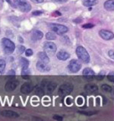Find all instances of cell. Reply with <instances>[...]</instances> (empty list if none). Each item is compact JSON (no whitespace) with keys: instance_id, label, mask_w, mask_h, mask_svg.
Here are the masks:
<instances>
[{"instance_id":"cell-1","label":"cell","mask_w":114,"mask_h":121,"mask_svg":"<svg viewBox=\"0 0 114 121\" xmlns=\"http://www.w3.org/2000/svg\"><path fill=\"white\" fill-rule=\"evenodd\" d=\"M76 54L79 59L83 62L85 64H87L90 61V56H89L88 52L86 51V49L82 47V46H79L78 48H76Z\"/></svg>"},{"instance_id":"cell-2","label":"cell","mask_w":114,"mask_h":121,"mask_svg":"<svg viewBox=\"0 0 114 121\" xmlns=\"http://www.w3.org/2000/svg\"><path fill=\"white\" fill-rule=\"evenodd\" d=\"M1 43H2V46H3V49L5 54H12L14 49H15V45L13 43L11 39H7V38H4L1 40Z\"/></svg>"},{"instance_id":"cell-3","label":"cell","mask_w":114,"mask_h":121,"mask_svg":"<svg viewBox=\"0 0 114 121\" xmlns=\"http://www.w3.org/2000/svg\"><path fill=\"white\" fill-rule=\"evenodd\" d=\"M13 4H15L18 9H20L21 12H30L31 10V5L27 0H13Z\"/></svg>"},{"instance_id":"cell-4","label":"cell","mask_w":114,"mask_h":121,"mask_svg":"<svg viewBox=\"0 0 114 121\" xmlns=\"http://www.w3.org/2000/svg\"><path fill=\"white\" fill-rule=\"evenodd\" d=\"M49 28L52 31L59 35H63L68 31V27L63 25V24H60V23H50Z\"/></svg>"},{"instance_id":"cell-5","label":"cell","mask_w":114,"mask_h":121,"mask_svg":"<svg viewBox=\"0 0 114 121\" xmlns=\"http://www.w3.org/2000/svg\"><path fill=\"white\" fill-rule=\"evenodd\" d=\"M73 91V85L71 82H65L63 84H62L59 88V95L62 97L67 96L71 93Z\"/></svg>"},{"instance_id":"cell-6","label":"cell","mask_w":114,"mask_h":121,"mask_svg":"<svg viewBox=\"0 0 114 121\" xmlns=\"http://www.w3.org/2000/svg\"><path fill=\"white\" fill-rule=\"evenodd\" d=\"M44 49L47 53V55H50L53 56L54 54H55V52L57 50V47L54 42H51V41H47L44 44Z\"/></svg>"},{"instance_id":"cell-7","label":"cell","mask_w":114,"mask_h":121,"mask_svg":"<svg viewBox=\"0 0 114 121\" xmlns=\"http://www.w3.org/2000/svg\"><path fill=\"white\" fill-rule=\"evenodd\" d=\"M81 68V63L79 60L76 59H72L68 65V69L70 70V72L71 73H77L79 72Z\"/></svg>"},{"instance_id":"cell-8","label":"cell","mask_w":114,"mask_h":121,"mask_svg":"<svg viewBox=\"0 0 114 121\" xmlns=\"http://www.w3.org/2000/svg\"><path fill=\"white\" fill-rule=\"evenodd\" d=\"M99 35L102 39H103L104 40H110L114 38L113 32L108 30H101L99 31Z\"/></svg>"},{"instance_id":"cell-9","label":"cell","mask_w":114,"mask_h":121,"mask_svg":"<svg viewBox=\"0 0 114 121\" xmlns=\"http://www.w3.org/2000/svg\"><path fill=\"white\" fill-rule=\"evenodd\" d=\"M19 82L17 80H11L5 83L4 85V90L6 91H13L16 89V87L18 86Z\"/></svg>"},{"instance_id":"cell-10","label":"cell","mask_w":114,"mask_h":121,"mask_svg":"<svg viewBox=\"0 0 114 121\" xmlns=\"http://www.w3.org/2000/svg\"><path fill=\"white\" fill-rule=\"evenodd\" d=\"M45 83H43L42 86L44 87V89H45V91H47V93H52L53 91L55 90V88H56V83L55 82H44Z\"/></svg>"},{"instance_id":"cell-11","label":"cell","mask_w":114,"mask_h":121,"mask_svg":"<svg viewBox=\"0 0 114 121\" xmlns=\"http://www.w3.org/2000/svg\"><path fill=\"white\" fill-rule=\"evenodd\" d=\"M36 67L40 72H48V71H50V66L47 65V63H44L42 61H40V62L38 61L37 63V65H36Z\"/></svg>"},{"instance_id":"cell-12","label":"cell","mask_w":114,"mask_h":121,"mask_svg":"<svg viewBox=\"0 0 114 121\" xmlns=\"http://www.w3.org/2000/svg\"><path fill=\"white\" fill-rule=\"evenodd\" d=\"M43 38V32L39 30H33L31 32V39L33 41H38Z\"/></svg>"},{"instance_id":"cell-13","label":"cell","mask_w":114,"mask_h":121,"mask_svg":"<svg viewBox=\"0 0 114 121\" xmlns=\"http://www.w3.org/2000/svg\"><path fill=\"white\" fill-rule=\"evenodd\" d=\"M2 116L6 117H10V118H16V117H19V114L15 111H13V110H4L1 112Z\"/></svg>"},{"instance_id":"cell-14","label":"cell","mask_w":114,"mask_h":121,"mask_svg":"<svg viewBox=\"0 0 114 121\" xmlns=\"http://www.w3.org/2000/svg\"><path fill=\"white\" fill-rule=\"evenodd\" d=\"M56 56H57V58H58L59 60L65 61L70 57V54H69L68 52L64 51V50H62V51H59L58 53H57Z\"/></svg>"},{"instance_id":"cell-15","label":"cell","mask_w":114,"mask_h":121,"mask_svg":"<svg viewBox=\"0 0 114 121\" xmlns=\"http://www.w3.org/2000/svg\"><path fill=\"white\" fill-rule=\"evenodd\" d=\"M32 91V87L29 82H26L24 84H22L21 87V91L24 94H29L30 91Z\"/></svg>"},{"instance_id":"cell-16","label":"cell","mask_w":114,"mask_h":121,"mask_svg":"<svg viewBox=\"0 0 114 121\" xmlns=\"http://www.w3.org/2000/svg\"><path fill=\"white\" fill-rule=\"evenodd\" d=\"M38 55L40 61H42L44 63H47V64H48L50 62V58H49V56H47V54L46 52H39Z\"/></svg>"},{"instance_id":"cell-17","label":"cell","mask_w":114,"mask_h":121,"mask_svg":"<svg viewBox=\"0 0 114 121\" xmlns=\"http://www.w3.org/2000/svg\"><path fill=\"white\" fill-rule=\"evenodd\" d=\"M104 8L108 11H114V0H107L104 3Z\"/></svg>"},{"instance_id":"cell-18","label":"cell","mask_w":114,"mask_h":121,"mask_svg":"<svg viewBox=\"0 0 114 121\" xmlns=\"http://www.w3.org/2000/svg\"><path fill=\"white\" fill-rule=\"evenodd\" d=\"M85 90L87 91H98V86L94 83H88L85 86Z\"/></svg>"},{"instance_id":"cell-19","label":"cell","mask_w":114,"mask_h":121,"mask_svg":"<svg viewBox=\"0 0 114 121\" xmlns=\"http://www.w3.org/2000/svg\"><path fill=\"white\" fill-rule=\"evenodd\" d=\"M82 3L85 6L89 7V6H93V5L97 4L98 0H82Z\"/></svg>"},{"instance_id":"cell-20","label":"cell","mask_w":114,"mask_h":121,"mask_svg":"<svg viewBox=\"0 0 114 121\" xmlns=\"http://www.w3.org/2000/svg\"><path fill=\"white\" fill-rule=\"evenodd\" d=\"M83 75H84V76L85 75H86V76H94V75H95V73H94L91 68L86 67V68H85V69L83 70Z\"/></svg>"},{"instance_id":"cell-21","label":"cell","mask_w":114,"mask_h":121,"mask_svg":"<svg viewBox=\"0 0 114 121\" xmlns=\"http://www.w3.org/2000/svg\"><path fill=\"white\" fill-rule=\"evenodd\" d=\"M29 60L28 59H26L25 57H21L20 58V65H21V67L23 68V67H28L29 66Z\"/></svg>"},{"instance_id":"cell-22","label":"cell","mask_w":114,"mask_h":121,"mask_svg":"<svg viewBox=\"0 0 114 121\" xmlns=\"http://www.w3.org/2000/svg\"><path fill=\"white\" fill-rule=\"evenodd\" d=\"M46 38H47V40H54V39H56V35L54 32H47V35H46Z\"/></svg>"},{"instance_id":"cell-23","label":"cell","mask_w":114,"mask_h":121,"mask_svg":"<svg viewBox=\"0 0 114 121\" xmlns=\"http://www.w3.org/2000/svg\"><path fill=\"white\" fill-rule=\"evenodd\" d=\"M5 68V60L0 58V73H3Z\"/></svg>"},{"instance_id":"cell-24","label":"cell","mask_w":114,"mask_h":121,"mask_svg":"<svg viewBox=\"0 0 114 121\" xmlns=\"http://www.w3.org/2000/svg\"><path fill=\"white\" fill-rule=\"evenodd\" d=\"M102 91H107V92H111L112 91V88L110 85H107V84H102Z\"/></svg>"},{"instance_id":"cell-25","label":"cell","mask_w":114,"mask_h":121,"mask_svg":"<svg viewBox=\"0 0 114 121\" xmlns=\"http://www.w3.org/2000/svg\"><path fill=\"white\" fill-rule=\"evenodd\" d=\"M30 70L28 67H23L21 70V75H30Z\"/></svg>"},{"instance_id":"cell-26","label":"cell","mask_w":114,"mask_h":121,"mask_svg":"<svg viewBox=\"0 0 114 121\" xmlns=\"http://www.w3.org/2000/svg\"><path fill=\"white\" fill-rule=\"evenodd\" d=\"M36 92H37L38 94L43 95V94L45 93V89H44V88H43L42 86H41V87H38V88L36 89Z\"/></svg>"},{"instance_id":"cell-27","label":"cell","mask_w":114,"mask_h":121,"mask_svg":"<svg viewBox=\"0 0 114 121\" xmlns=\"http://www.w3.org/2000/svg\"><path fill=\"white\" fill-rule=\"evenodd\" d=\"M93 27H94L93 23H86L84 25H82V28H84V29H91Z\"/></svg>"},{"instance_id":"cell-28","label":"cell","mask_w":114,"mask_h":121,"mask_svg":"<svg viewBox=\"0 0 114 121\" xmlns=\"http://www.w3.org/2000/svg\"><path fill=\"white\" fill-rule=\"evenodd\" d=\"M107 78H108V80H109V81L113 82H114V73H109V74H108V76H107Z\"/></svg>"},{"instance_id":"cell-29","label":"cell","mask_w":114,"mask_h":121,"mask_svg":"<svg viewBox=\"0 0 114 121\" xmlns=\"http://www.w3.org/2000/svg\"><path fill=\"white\" fill-rule=\"evenodd\" d=\"M33 54V51H32V49H30V48H28V49H26L25 50V55L27 56H30L31 55Z\"/></svg>"},{"instance_id":"cell-30","label":"cell","mask_w":114,"mask_h":121,"mask_svg":"<svg viewBox=\"0 0 114 121\" xmlns=\"http://www.w3.org/2000/svg\"><path fill=\"white\" fill-rule=\"evenodd\" d=\"M18 50H19V54H22V53L26 50L25 47H24V46H19V47H18Z\"/></svg>"},{"instance_id":"cell-31","label":"cell","mask_w":114,"mask_h":121,"mask_svg":"<svg viewBox=\"0 0 114 121\" xmlns=\"http://www.w3.org/2000/svg\"><path fill=\"white\" fill-rule=\"evenodd\" d=\"M79 112L81 113V114H83V115H86V116H91V115H94V114H95V112L90 113V112H86V111H79Z\"/></svg>"},{"instance_id":"cell-32","label":"cell","mask_w":114,"mask_h":121,"mask_svg":"<svg viewBox=\"0 0 114 121\" xmlns=\"http://www.w3.org/2000/svg\"><path fill=\"white\" fill-rule=\"evenodd\" d=\"M108 55H109V56H110L111 59L114 60V50H110V51L108 52Z\"/></svg>"},{"instance_id":"cell-33","label":"cell","mask_w":114,"mask_h":121,"mask_svg":"<svg viewBox=\"0 0 114 121\" xmlns=\"http://www.w3.org/2000/svg\"><path fill=\"white\" fill-rule=\"evenodd\" d=\"M54 119H56V120L58 121H62L63 120V117H61V116H58V115H54Z\"/></svg>"},{"instance_id":"cell-34","label":"cell","mask_w":114,"mask_h":121,"mask_svg":"<svg viewBox=\"0 0 114 121\" xmlns=\"http://www.w3.org/2000/svg\"><path fill=\"white\" fill-rule=\"evenodd\" d=\"M102 74H104V72H101V73H100V74H99L98 76H96V77H95V78H96L97 80H99V81H100V80H102V79H103V77H104V76H102Z\"/></svg>"},{"instance_id":"cell-35","label":"cell","mask_w":114,"mask_h":121,"mask_svg":"<svg viewBox=\"0 0 114 121\" xmlns=\"http://www.w3.org/2000/svg\"><path fill=\"white\" fill-rule=\"evenodd\" d=\"M7 75H13V76H15V72L13 71V70H10V71H8L7 72Z\"/></svg>"},{"instance_id":"cell-36","label":"cell","mask_w":114,"mask_h":121,"mask_svg":"<svg viewBox=\"0 0 114 121\" xmlns=\"http://www.w3.org/2000/svg\"><path fill=\"white\" fill-rule=\"evenodd\" d=\"M53 2H55V3H59V4H61V3H66L67 2V0H52Z\"/></svg>"},{"instance_id":"cell-37","label":"cell","mask_w":114,"mask_h":121,"mask_svg":"<svg viewBox=\"0 0 114 121\" xmlns=\"http://www.w3.org/2000/svg\"><path fill=\"white\" fill-rule=\"evenodd\" d=\"M32 14L33 15H40V14H42V12L41 11H35L32 13Z\"/></svg>"},{"instance_id":"cell-38","label":"cell","mask_w":114,"mask_h":121,"mask_svg":"<svg viewBox=\"0 0 114 121\" xmlns=\"http://www.w3.org/2000/svg\"><path fill=\"white\" fill-rule=\"evenodd\" d=\"M34 3H37V4H39V3H42L44 0H31Z\"/></svg>"},{"instance_id":"cell-39","label":"cell","mask_w":114,"mask_h":121,"mask_svg":"<svg viewBox=\"0 0 114 121\" xmlns=\"http://www.w3.org/2000/svg\"><path fill=\"white\" fill-rule=\"evenodd\" d=\"M53 15H55V16H58V15H62V13H59L58 11H56L55 13H53Z\"/></svg>"},{"instance_id":"cell-40","label":"cell","mask_w":114,"mask_h":121,"mask_svg":"<svg viewBox=\"0 0 114 121\" xmlns=\"http://www.w3.org/2000/svg\"><path fill=\"white\" fill-rule=\"evenodd\" d=\"M81 21H82V19H81V18H78L77 20H74L73 22H80Z\"/></svg>"},{"instance_id":"cell-41","label":"cell","mask_w":114,"mask_h":121,"mask_svg":"<svg viewBox=\"0 0 114 121\" xmlns=\"http://www.w3.org/2000/svg\"><path fill=\"white\" fill-rule=\"evenodd\" d=\"M19 39H20V42H21V43L23 42V39H22V38H21V37H19Z\"/></svg>"},{"instance_id":"cell-42","label":"cell","mask_w":114,"mask_h":121,"mask_svg":"<svg viewBox=\"0 0 114 121\" xmlns=\"http://www.w3.org/2000/svg\"><path fill=\"white\" fill-rule=\"evenodd\" d=\"M6 1H7V3H8V4H12V2H11V0H6Z\"/></svg>"},{"instance_id":"cell-43","label":"cell","mask_w":114,"mask_h":121,"mask_svg":"<svg viewBox=\"0 0 114 121\" xmlns=\"http://www.w3.org/2000/svg\"></svg>"}]
</instances>
